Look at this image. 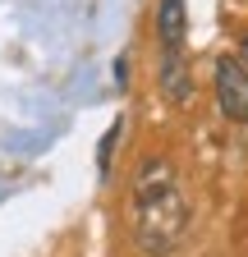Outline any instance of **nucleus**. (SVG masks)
Wrapping results in <instances>:
<instances>
[{
	"instance_id": "nucleus-4",
	"label": "nucleus",
	"mask_w": 248,
	"mask_h": 257,
	"mask_svg": "<svg viewBox=\"0 0 248 257\" xmlns=\"http://www.w3.org/2000/svg\"><path fill=\"white\" fill-rule=\"evenodd\" d=\"M119 128H124V119H115L101 134V143H97V175H110V156H115V143H119Z\"/></svg>"
},
{
	"instance_id": "nucleus-2",
	"label": "nucleus",
	"mask_w": 248,
	"mask_h": 257,
	"mask_svg": "<svg viewBox=\"0 0 248 257\" xmlns=\"http://www.w3.org/2000/svg\"><path fill=\"white\" fill-rule=\"evenodd\" d=\"M157 46H161V96L175 106L189 101V74H184V0L157 5Z\"/></svg>"
},
{
	"instance_id": "nucleus-3",
	"label": "nucleus",
	"mask_w": 248,
	"mask_h": 257,
	"mask_svg": "<svg viewBox=\"0 0 248 257\" xmlns=\"http://www.w3.org/2000/svg\"><path fill=\"white\" fill-rule=\"evenodd\" d=\"M216 101L230 124H248V64L239 55L216 60Z\"/></svg>"
},
{
	"instance_id": "nucleus-1",
	"label": "nucleus",
	"mask_w": 248,
	"mask_h": 257,
	"mask_svg": "<svg viewBox=\"0 0 248 257\" xmlns=\"http://www.w3.org/2000/svg\"><path fill=\"white\" fill-rule=\"evenodd\" d=\"M129 225H134V248L143 257H170L189 230V198L166 156H152L134 175V198H129Z\"/></svg>"
},
{
	"instance_id": "nucleus-6",
	"label": "nucleus",
	"mask_w": 248,
	"mask_h": 257,
	"mask_svg": "<svg viewBox=\"0 0 248 257\" xmlns=\"http://www.w3.org/2000/svg\"><path fill=\"white\" fill-rule=\"evenodd\" d=\"M239 60L248 64V32H243V42H239Z\"/></svg>"
},
{
	"instance_id": "nucleus-5",
	"label": "nucleus",
	"mask_w": 248,
	"mask_h": 257,
	"mask_svg": "<svg viewBox=\"0 0 248 257\" xmlns=\"http://www.w3.org/2000/svg\"><path fill=\"white\" fill-rule=\"evenodd\" d=\"M115 83H119V87L129 83V60H124V55H119V64H115Z\"/></svg>"
}]
</instances>
